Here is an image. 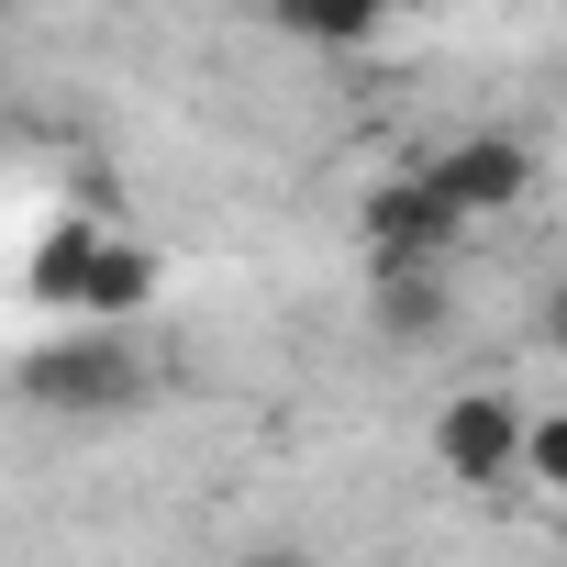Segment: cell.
Listing matches in <instances>:
<instances>
[{"mask_svg": "<svg viewBox=\"0 0 567 567\" xmlns=\"http://www.w3.org/2000/svg\"><path fill=\"white\" fill-rule=\"evenodd\" d=\"M523 478L545 501H567V412H534V445H523Z\"/></svg>", "mask_w": 567, "mask_h": 567, "instance_id": "cell-9", "label": "cell"}, {"mask_svg": "<svg viewBox=\"0 0 567 567\" xmlns=\"http://www.w3.org/2000/svg\"><path fill=\"white\" fill-rule=\"evenodd\" d=\"M368 312L390 346H434L456 323V267H368Z\"/></svg>", "mask_w": 567, "mask_h": 567, "instance_id": "cell-7", "label": "cell"}, {"mask_svg": "<svg viewBox=\"0 0 567 567\" xmlns=\"http://www.w3.org/2000/svg\"><path fill=\"white\" fill-rule=\"evenodd\" d=\"M357 245H368V267H456L467 223L445 212V189H434L423 156H412V167H390V178L357 189Z\"/></svg>", "mask_w": 567, "mask_h": 567, "instance_id": "cell-3", "label": "cell"}, {"mask_svg": "<svg viewBox=\"0 0 567 567\" xmlns=\"http://www.w3.org/2000/svg\"><path fill=\"white\" fill-rule=\"evenodd\" d=\"M156 290H167V256H156L145 234H112V245H101V267H90V301H79V323H101V334H134V323L156 312Z\"/></svg>", "mask_w": 567, "mask_h": 567, "instance_id": "cell-6", "label": "cell"}, {"mask_svg": "<svg viewBox=\"0 0 567 567\" xmlns=\"http://www.w3.org/2000/svg\"><path fill=\"white\" fill-rule=\"evenodd\" d=\"M534 323H545V346L567 357V267H556V290H545V312H534Z\"/></svg>", "mask_w": 567, "mask_h": 567, "instance_id": "cell-10", "label": "cell"}, {"mask_svg": "<svg viewBox=\"0 0 567 567\" xmlns=\"http://www.w3.org/2000/svg\"><path fill=\"white\" fill-rule=\"evenodd\" d=\"M234 567H312V556H301V545H245Z\"/></svg>", "mask_w": 567, "mask_h": 567, "instance_id": "cell-11", "label": "cell"}, {"mask_svg": "<svg viewBox=\"0 0 567 567\" xmlns=\"http://www.w3.org/2000/svg\"><path fill=\"white\" fill-rule=\"evenodd\" d=\"M423 178H434L445 212L478 234V223H512V212L534 200V145L501 134V123H467V134H445V145L423 156Z\"/></svg>", "mask_w": 567, "mask_h": 567, "instance_id": "cell-4", "label": "cell"}, {"mask_svg": "<svg viewBox=\"0 0 567 567\" xmlns=\"http://www.w3.org/2000/svg\"><path fill=\"white\" fill-rule=\"evenodd\" d=\"M12 401H23V412H56V423H123V412L145 401V357H134V334L56 323L45 346L12 357Z\"/></svg>", "mask_w": 567, "mask_h": 567, "instance_id": "cell-1", "label": "cell"}, {"mask_svg": "<svg viewBox=\"0 0 567 567\" xmlns=\"http://www.w3.org/2000/svg\"><path fill=\"white\" fill-rule=\"evenodd\" d=\"M278 34H301V45H390L379 12H278Z\"/></svg>", "mask_w": 567, "mask_h": 567, "instance_id": "cell-8", "label": "cell"}, {"mask_svg": "<svg viewBox=\"0 0 567 567\" xmlns=\"http://www.w3.org/2000/svg\"><path fill=\"white\" fill-rule=\"evenodd\" d=\"M423 445H434V467H445L456 489H512V478H523V445H534V412H523L501 379H478V390L434 401Z\"/></svg>", "mask_w": 567, "mask_h": 567, "instance_id": "cell-2", "label": "cell"}, {"mask_svg": "<svg viewBox=\"0 0 567 567\" xmlns=\"http://www.w3.org/2000/svg\"><path fill=\"white\" fill-rule=\"evenodd\" d=\"M101 245H112V223H90V212H56V223L34 234V256H23V301H34V312H56V323H79Z\"/></svg>", "mask_w": 567, "mask_h": 567, "instance_id": "cell-5", "label": "cell"}]
</instances>
